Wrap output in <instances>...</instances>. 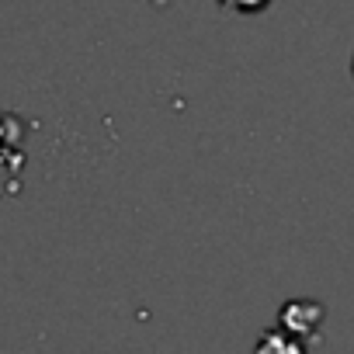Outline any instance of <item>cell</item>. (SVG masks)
<instances>
[{
	"mask_svg": "<svg viewBox=\"0 0 354 354\" xmlns=\"http://www.w3.org/2000/svg\"><path fill=\"white\" fill-rule=\"evenodd\" d=\"M219 4H226L233 11H261V8H268V0H219Z\"/></svg>",
	"mask_w": 354,
	"mask_h": 354,
	"instance_id": "obj_1",
	"label": "cell"
}]
</instances>
